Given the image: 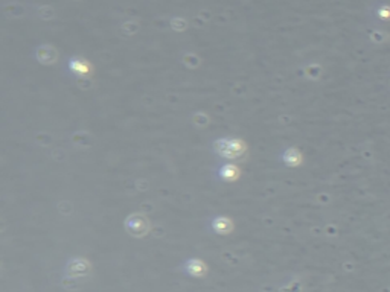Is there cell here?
Masks as SVG:
<instances>
[{
  "instance_id": "1",
  "label": "cell",
  "mask_w": 390,
  "mask_h": 292,
  "mask_svg": "<svg viewBox=\"0 0 390 292\" xmlns=\"http://www.w3.org/2000/svg\"><path fill=\"white\" fill-rule=\"evenodd\" d=\"M215 151L224 158H238L246 151V143L240 139L226 137L215 143Z\"/></svg>"
},
{
  "instance_id": "2",
  "label": "cell",
  "mask_w": 390,
  "mask_h": 292,
  "mask_svg": "<svg viewBox=\"0 0 390 292\" xmlns=\"http://www.w3.org/2000/svg\"><path fill=\"white\" fill-rule=\"evenodd\" d=\"M126 229L132 235L142 236L148 232V221L140 215H134L126 221Z\"/></svg>"
},
{
  "instance_id": "3",
  "label": "cell",
  "mask_w": 390,
  "mask_h": 292,
  "mask_svg": "<svg viewBox=\"0 0 390 292\" xmlns=\"http://www.w3.org/2000/svg\"><path fill=\"white\" fill-rule=\"evenodd\" d=\"M212 229H214L216 233L226 235V233H230V232H232L234 225H232V222L227 219V218H216V219H214V222H212Z\"/></svg>"
},
{
  "instance_id": "4",
  "label": "cell",
  "mask_w": 390,
  "mask_h": 292,
  "mask_svg": "<svg viewBox=\"0 0 390 292\" xmlns=\"http://www.w3.org/2000/svg\"><path fill=\"white\" fill-rule=\"evenodd\" d=\"M69 67H70V70H74L75 73H78V75H87L90 70H92V67L88 66V62H86V61H82V59H70V62H69Z\"/></svg>"
},
{
  "instance_id": "5",
  "label": "cell",
  "mask_w": 390,
  "mask_h": 292,
  "mask_svg": "<svg viewBox=\"0 0 390 292\" xmlns=\"http://www.w3.org/2000/svg\"><path fill=\"white\" fill-rule=\"evenodd\" d=\"M184 268H186V271H188L189 274L197 276V277L203 276V274L206 273V270H208L206 265H204L203 262H200V261H189Z\"/></svg>"
},
{
  "instance_id": "6",
  "label": "cell",
  "mask_w": 390,
  "mask_h": 292,
  "mask_svg": "<svg viewBox=\"0 0 390 292\" xmlns=\"http://www.w3.org/2000/svg\"><path fill=\"white\" fill-rule=\"evenodd\" d=\"M220 177L226 181H235L240 177V169L236 166L232 165H227L220 171Z\"/></svg>"
},
{
  "instance_id": "7",
  "label": "cell",
  "mask_w": 390,
  "mask_h": 292,
  "mask_svg": "<svg viewBox=\"0 0 390 292\" xmlns=\"http://www.w3.org/2000/svg\"><path fill=\"white\" fill-rule=\"evenodd\" d=\"M284 160H285V163H288L290 166H296L302 161V155L299 154L298 149H288L284 154Z\"/></svg>"
}]
</instances>
